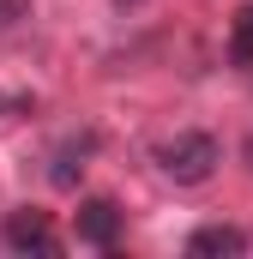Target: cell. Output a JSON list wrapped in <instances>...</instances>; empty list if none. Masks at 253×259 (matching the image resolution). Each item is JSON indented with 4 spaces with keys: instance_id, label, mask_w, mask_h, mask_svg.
Returning <instances> with one entry per match:
<instances>
[{
    "instance_id": "8992f818",
    "label": "cell",
    "mask_w": 253,
    "mask_h": 259,
    "mask_svg": "<svg viewBox=\"0 0 253 259\" xmlns=\"http://www.w3.org/2000/svg\"><path fill=\"white\" fill-rule=\"evenodd\" d=\"M229 61L235 66H253V6L235 12V36H229Z\"/></svg>"
},
{
    "instance_id": "ba28073f",
    "label": "cell",
    "mask_w": 253,
    "mask_h": 259,
    "mask_svg": "<svg viewBox=\"0 0 253 259\" xmlns=\"http://www.w3.org/2000/svg\"><path fill=\"white\" fill-rule=\"evenodd\" d=\"M0 109H12V103H6V97H0Z\"/></svg>"
},
{
    "instance_id": "52a82bcc",
    "label": "cell",
    "mask_w": 253,
    "mask_h": 259,
    "mask_svg": "<svg viewBox=\"0 0 253 259\" xmlns=\"http://www.w3.org/2000/svg\"><path fill=\"white\" fill-rule=\"evenodd\" d=\"M115 6H145V0H115Z\"/></svg>"
},
{
    "instance_id": "3957f363",
    "label": "cell",
    "mask_w": 253,
    "mask_h": 259,
    "mask_svg": "<svg viewBox=\"0 0 253 259\" xmlns=\"http://www.w3.org/2000/svg\"><path fill=\"white\" fill-rule=\"evenodd\" d=\"M72 229H78L85 247H103V253H109V247L121 241V229H126V211L115 205V199H85L78 217H72Z\"/></svg>"
},
{
    "instance_id": "7a4b0ae2",
    "label": "cell",
    "mask_w": 253,
    "mask_h": 259,
    "mask_svg": "<svg viewBox=\"0 0 253 259\" xmlns=\"http://www.w3.org/2000/svg\"><path fill=\"white\" fill-rule=\"evenodd\" d=\"M0 241H6V253H61L55 217H49V211H36V205L12 211V217L0 223Z\"/></svg>"
},
{
    "instance_id": "5b68a950",
    "label": "cell",
    "mask_w": 253,
    "mask_h": 259,
    "mask_svg": "<svg viewBox=\"0 0 253 259\" xmlns=\"http://www.w3.org/2000/svg\"><path fill=\"white\" fill-rule=\"evenodd\" d=\"M187 253H247V235L235 223H199L187 235Z\"/></svg>"
},
{
    "instance_id": "277c9868",
    "label": "cell",
    "mask_w": 253,
    "mask_h": 259,
    "mask_svg": "<svg viewBox=\"0 0 253 259\" xmlns=\"http://www.w3.org/2000/svg\"><path fill=\"white\" fill-rule=\"evenodd\" d=\"M91 145H97V139H91V133H78V139H66L61 151H55V163H49V181H55L61 193H72V187H78V175H85V157H91Z\"/></svg>"
},
{
    "instance_id": "6da1fadb",
    "label": "cell",
    "mask_w": 253,
    "mask_h": 259,
    "mask_svg": "<svg viewBox=\"0 0 253 259\" xmlns=\"http://www.w3.org/2000/svg\"><path fill=\"white\" fill-rule=\"evenodd\" d=\"M217 163H223V145H217L211 133H175V139L157 145V169H163V181H175V187H205V181L217 175Z\"/></svg>"
}]
</instances>
